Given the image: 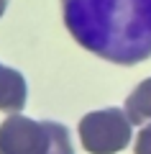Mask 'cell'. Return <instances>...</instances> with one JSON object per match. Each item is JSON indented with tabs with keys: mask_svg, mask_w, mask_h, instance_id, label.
Listing matches in <instances>:
<instances>
[{
	"mask_svg": "<svg viewBox=\"0 0 151 154\" xmlns=\"http://www.w3.org/2000/svg\"><path fill=\"white\" fill-rule=\"evenodd\" d=\"M44 128H46V152L44 154H74L67 126L54 121H44Z\"/></svg>",
	"mask_w": 151,
	"mask_h": 154,
	"instance_id": "8992f818",
	"label": "cell"
},
{
	"mask_svg": "<svg viewBox=\"0 0 151 154\" xmlns=\"http://www.w3.org/2000/svg\"><path fill=\"white\" fill-rule=\"evenodd\" d=\"M46 128L21 113H11L0 123V154H44Z\"/></svg>",
	"mask_w": 151,
	"mask_h": 154,
	"instance_id": "3957f363",
	"label": "cell"
},
{
	"mask_svg": "<svg viewBox=\"0 0 151 154\" xmlns=\"http://www.w3.org/2000/svg\"><path fill=\"white\" fill-rule=\"evenodd\" d=\"M26 80L18 69L0 64V110L5 113H21L26 108Z\"/></svg>",
	"mask_w": 151,
	"mask_h": 154,
	"instance_id": "277c9868",
	"label": "cell"
},
{
	"mask_svg": "<svg viewBox=\"0 0 151 154\" xmlns=\"http://www.w3.org/2000/svg\"><path fill=\"white\" fill-rule=\"evenodd\" d=\"M125 116L128 121L141 126L143 121H151V77L143 80L125 100Z\"/></svg>",
	"mask_w": 151,
	"mask_h": 154,
	"instance_id": "5b68a950",
	"label": "cell"
},
{
	"mask_svg": "<svg viewBox=\"0 0 151 154\" xmlns=\"http://www.w3.org/2000/svg\"><path fill=\"white\" fill-rule=\"evenodd\" d=\"M5 8H8V0H0V18H3V13H5Z\"/></svg>",
	"mask_w": 151,
	"mask_h": 154,
	"instance_id": "ba28073f",
	"label": "cell"
},
{
	"mask_svg": "<svg viewBox=\"0 0 151 154\" xmlns=\"http://www.w3.org/2000/svg\"><path fill=\"white\" fill-rule=\"evenodd\" d=\"M72 38L113 64L151 57V0H62Z\"/></svg>",
	"mask_w": 151,
	"mask_h": 154,
	"instance_id": "6da1fadb",
	"label": "cell"
},
{
	"mask_svg": "<svg viewBox=\"0 0 151 154\" xmlns=\"http://www.w3.org/2000/svg\"><path fill=\"white\" fill-rule=\"evenodd\" d=\"M136 154H151V123H146L136 136Z\"/></svg>",
	"mask_w": 151,
	"mask_h": 154,
	"instance_id": "52a82bcc",
	"label": "cell"
},
{
	"mask_svg": "<svg viewBox=\"0 0 151 154\" xmlns=\"http://www.w3.org/2000/svg\"><path fill=\"white\" fill-rule=\"evenodd\" d=\"M131 128L133 123L120 108L92 110L80 121V144L90 154H118L131 144Z\"/></svg>",
	"mask_w": 151,
	"mask_h": 154,
	"instance_id": "7a4b0ae2",
	"label": "cell"
}]
</instances>
